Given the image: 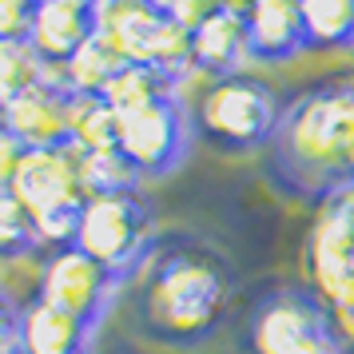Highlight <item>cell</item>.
I'll return each mask as SVG.
<instances>
[{"instance_id":"6da1fadb","label":"cell","mask_w":354,"mask_h":354,"mask_svg":"<svg viewBox=\"0 0 354 354\" xmlns=\"http://www.w3.org/2000/svg\"><path fill=\"white\" fill-rule=\"evenodd\" d=\"M267 171L279 192L319 203L354 192V80L315 84L287 100Z\"/></svg>"},{"instance_id":"7a4b0ae2","label":"cell","mask_w":354,"mask_h":354,"mask_svg":"<svg viewBox=\"0 0 354 354\" xmlns=\"http://www.w3.org/2000/svg\"><path fill=\"white\" fill-rule=\"evenodd\" d=\"M231 274L207 247L176 243L147 259L136 295V322L151 342L192 351L203 346L227 319Z\"/></svg>"},{"instance_id":"3957f363","label":"cell","mask_w":354,"mask_h":354,"mask_svg":"<svg viewBox=\"0 0 354 354\" xmlns=\"http://www.w3.org/2000/svg\"><path fill=\"white\" fill-rule=\"evenodd\" d=\"M283 108L287 104L274 92V84L251 72H239V76L207 80V88L195 100L192 124L211 147H219L227 156H247V151L271 147Z\"/></svg>"},{"instance_id":"277c9868","label":"cell","mask_w":354,"mask_h":354,"mask_svg":"<svg viewBox=\"0 0 354 354\" xmlns=\"http://www.w3.org/2000/svg\"><path fill=\"white\" fill-rule=\"evenodd\" d=\"M76 251L96 259L120 283L147 267V259L156 255V227L140 192L88 195L80 207V227H76Z\"/></svg>"},{"instance_id":"5b68a950","label":"cell","mask_w":354,"mask_h":354,"mask_svg":"<svg viewBox=\"0 0 354 354\" xmlns=\"http://www.w3.org/2000/svg\"><path fill=\"white\" fill-rule=\"evenodd\" d=\"M326 330H335V319L310 283L274 287L259 299L247 319V354H295Z\"/></svg>"},{"instance_id":"8992f818","label":"cell","mask_w":354,"mask_h":354,"mask_svg":"<svg viewBox=\"0 0 354 354\" xmlns=\"http://www.w3.org/2000/svg\"><path fill=\"white\" fill-rule=\"evenodd\" d=\"M120 151L131 160L140 179H160L176 171L187 156V115L183 100H160L144 112L120 115Z\"/></svg>"},{"instance_id":"52a82bcc","label":"cell","mask_w":354,"mask_h":354,"mask_svg":"<svg viewBox=\"0 0 354 354\" xmlns=\"http://www.w3.org/2000/svg\"><path fill=\"white\" fill-rule=\"evenodd\" d=\"M306 279L322 303H330L354 274V192L319 203V215L303 243Z\"/></svg>"},{"instance_id":"ba28073f","label":"cell","mask_w":354,"mask_h":354,"mask_svg":"<svg viewBox=\"0 0 354 354\" xmlns=\"http://www.w3.org/2000/svg\"><path fill=\"white\" fill-rule=\"evenodd\" d=\"M12 195L32 215L36 211H60V207L80 211L84 199H88V187H84V151H76L72 144L32 147L24 156V163H20Z\"/></svg>"},{"instance_id":"9c48e42d","label":"cell","mask_w":354,"mask_h":354,"mask_svg":"<svg viewBox=\"0 0 354 354\" xmlns=\"http://www.w3.org/2000/svg\"><path fill=\"white\" fill-rule=\"evenodd\" d=\"M115 274H108L96 259H88L84 251L68 247L56 255H44V271H40V303L60 306L68 315L84 319L88 326H96L100 315L108 310V299L115 290Z\"/></svg>"},{"instance_id":"30bf717a","label":"cell","mask_w":354,"mask_h":354,"mask_svg":"<svg viewBox=\"0 0 354 354\" xmlns=\"http://www.w3.org/2000/svg\"><path fill=\"white\" fill-rule=\"evenodd\" d=\"M68 92L60 64H48L44 80L4 104V128L28 147H60L68 144Z\"/></svg>"},{"instance_id":"8fae6325","label":"cell","mask_w":354,"mask_h":354,"mask_svg":"<svg viewBox=\"0 0 354 354\" xmlns=\"http://www.w3.org/2000/svg\"><path fill=\"white\" fill-rule=\"evenodd\" d=\"M96 36V0H36L28 44L44 64H64Z\"/></svg>"},{"instance_id":"7c38bea8","label":"cell","mask_w":354,"mask_h":354,"mask_svg":"<svg viewBox=\"0 0 354 354\" xmlns=\"http://www.w3.org/2000/svg\"><path fill=\"white\" fill-rule=\"evenodd\" d=\"M247 40L255 64H287L306 52L303 8L299 0H255L247 12Z\"/></svg>"},{"instance_id":"4fadbf2b","label":"cell","mask_w":354,"mask_h":354,"mask_svg":"<svg viewBox=\"0 0 354 354\" xmlns=\"http://www.w3.org/2000/svg\"><path fill=\"white\" fill-rule=\"evenodd\" d=\"M192 56H195V72L207 76V80L247 72V64H255L251 60V40H247V17L215 12L203 28L192 32Z\"/></svg>"},{"instance_id":"5bb4252c","label":"cell","mask_w":354,"mask_h":354,"mask_svg":"<svg viewBox=\"0 0 354 354\" xmlns=\"http://www.w3.org/2000/svg\"><path fill=\"white\" fill-rule=\"evenodd\" d=\"M92 330L84 319L36 299L20 315V354H92Z\"/></svg>"},{"instance_id":"9a60e30c","label":"cell","mask_w":354,"mask_h":354,"mask_svg":"<svg viewBox=\"0 0 354 354\" xmlns=\"http://www.w3.org/2000/svg\"><path fill=\"white\" fill-rule=\"evenodd\" d=\"M128 60L96 32L92 40H84L80 48L60 64V76H64V88L72 96H104V88L112 84V76Z\"/></svg>"},{"instance_id":"2e32d148","label":"cell","mask_w":354,"mask_h":354,"mask_svg":"<svg viewBox=\"0 0 354 354\" xmlns=\"http://www.w3.org/2000/svg\"><path fill=\"white\" fill-rule=\"evenodd\" d=\"M68 144L92 156L120 144V115L104 96H68Z\"/></svg>"},{"instance_id":"e0dca14e","label":"cell","mask_w":354,"mask_h":354,"mask_svg":"<svg viewBox=\"0 0 354 354\" xmlns=\"http://www.w3.org/2000/svg\"><path fill=\"white\" fill-rule=\"evenodd\" d=\"M179 84L171 76H163L160 68L151 64H124L112 76V84L104 88V100L115 108V115H131V112H144L160 100L179 96L176 92Z\"/></svg>"},{"instance_id":"ac0fdd59","label":"cell","mask_w":354,"mask_h":354,"mask_svg":"<svg viewBox=\"0 0 354 354\" xmlns=\"http://www.w3.org/2000/svg\"><path fill=\"white\" fill-rule=\"evenodd\" d=\"M306 52H346L354 32V0H299Z\"/></svg>"},{"instance_id":"d6986e66","label":"cell","mask_w":354,"mask_h":354,"mask_svg":"<svg viewBox=\"0 0 354 354\" xmlns=\"http://www.w3.org/2000/svg\"><path fill=\"white\" fill-rule=\"evenodd\" d=\"M48 64L36 56L28 40H0V108L12 104L20 92H28L44 80Z\"/></svg>"},{"instance_id":"ffe728a7","label":"cell","mask_w":354,"mask_h":354,"mask_svg":"<svg viewBox=\"0 0 354 354\" xmlns=\"http://www.w3.org/2000/svg\"><path fill=\"white\" fill-rule=\"evenodd\" d=\"M84 187H88V195H124L140 187V171L131 167V160L120 147L92 151V156H84Z\"/></svg>"},{"instance_id":"44dd1931","label":"cell","mask_w":354,"mask_h":354,"mask_svg":"<svg viewBox=\"0 0 354 354\" xmlns=\"http://www.w3.org/2000/svg\"><path fill=\"white\" fill-rule=\"evenodd\" d=\"M36 251V219L12 192L0 195V259H20Z\"/></svg>"},{"instance_id":"7402d4cb","label":"cell","mask_w":354,"mask_h":354,"mask_svg":"<svg viewBox=\"0 0 354 354\" xmlns=\"http://www.w3.org/2000/svg\"><path fill=\"white\" fill-rule=\"evenodd\" d=\"M36 251L40 255H56L76 247V227H80V211H36Z\"/></svg>"},{"instance_id":"603a6c76","label":"cell","mask_w":354,"mask_h":354,"mask_svg":"<svg viewBox=\"0 0 354 354\" xmlns=\"http://www.w3.org/2000/svg\"><path fill=\"white\" fill-rule=\"evenodd\" d=\"M36 0H0V40H28Z\"/></svg>"},{"instance_id":"cb8c5ba5","label":"cell","mask_w":354,"mask_h":354,"mask_svg":"<svg viewBox=\"0 0 354 354\" xmlns=\"http://www.w3.org/2000/svg\"><path fill=\"white\" fill-rule=\"evenodd\" d=\"M163 12L176 20L179 28L195 32V28H203V24H207L215 12H223V8H219V0H167Z\"/></svg>"},{"instance_id":"d4e9b609","label":"cell","mask_w":354,"mask_h":354,"mask_svg":"<svg viewBox=\"0 0 354 354\" xmlns=\"http://www.w3.org/2000/svg\"><path fill=\"white\" fill-rule=\"evenodd\" d=\"M24 156H28V147H24L12 131L0 124V195L12 192V183H17V171H20V163H24Z\"/></svg>"},{"instance_id":"484cf974","label":"cell","mask_w":354,"mask_h":354,"mask_svg":"<svg viewBox=\"0 0 354 354\" xmlns=\"http://www.w3.org/2000/svg\"><path fill=\"white\" fill-rule=\"evenodd\" d=\"M330 319H335V330L342 335V342L354 351V274H351V283L338 290L335 299H330Z\"/></svg>"},{"instance_id":"4316f807","label":"cell","mask_w":354,"mask_h":354,"mask_svg":"<svg viewBox=\"0 0 354 354\" xmlns=\"http://www.w3.org/2000/svg\"><path fill=\"white\" fill-rule=\"evenodd\" d=\"M20 315L24 306L0 295V354H20Z\"/></svg>"},{"instance_id":"83f0119b","label":"cell","mask_w":354,"mask_h":354,"mask_svg":"<svg viewBox=\"0 0 354 354\" xmlns=\"http://www.w3.org/2000/svg\"><path fill=\"white\" fill-rule=\"evenodd\" d=\"M295 354H354V351L342 342L338 330H326V335H319L315 342H306L303 351H295Z\"/></svg>"},{"instance_id":"f1b7e54d","label":"cell","mask_w":354,"mask_h":354,"mask_svg":"<svg viewBox=\"0 0 354 354\" xmlns=\"http://www.w3.org/2000/svg\"><path fill=\"white\" fill-rule=\"evenodd\" d=\"M251 4H255V0H219V8H223V12H235V17H247Z\"/></svg>"},{"instance_id":"f546056e","label":"cell","mask_w":354,"mask_h":354,"mask_svg":"<svg viewBox=\"0 0 354 354\" xmlns=\"http://www.w3.org/2000/svg\"><path fill=\"white\" fill-rule=\"evenodd\" d=\"M147 4H156V8H163V4H167V0H147Z\"/></svg>"},{"instance_id":"4dcf8cb0","label":"cell","mask_w":354,"mask_h":354,"mask_svg":"<svg viewBox=\"0 0 354 354\" xmlns=\"http://www.w3.org/2000/svg\"><path fill=\"white\" fill-rule=\"evenodd\" d=\"M346 52H351V56H354V32H351V44H346Z\"/></svg>"},{"instance_id":"1f68e13d","label":"cell","mask_w":354,"mask_h":354,"mask_svg":"<svg viewBox=\"0 0 354 354\" xmlns=\"http://www.w3.org/2000/svg\"><path fill=\"white\" fill-rule=\"evenodd\" d=\"M0 124H4V108H0Z\"/></svg>"}]
</instances>
